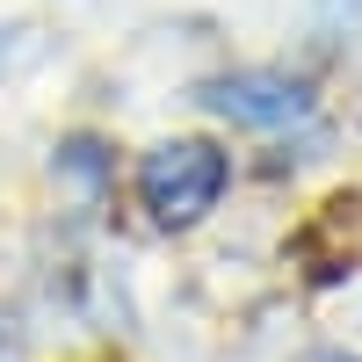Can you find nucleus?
Returning a JSON list of instances; mask_svg holds the SVG:
<instances>
[{
    "mask_svg": "<svg viewBox=\"0 0 362 362\" xmlns=\"http://www.w3.org/2000/svg\"><path fill=\"white\" fill-rule=\"evenodd\" d=\"M225 181H232V160L210 138H160L153 153L138 160V203L153 210V225L189 232V225H203L210 210H218Z\"/></svg>",
    "mask_w": 362,
    "mask_h": 362,
    "instance_id": "obj_1",
    "label": "nucleus"
},
{
    "mask_svg": "<svg viewBox=\"0 0 362 362\" xmlns=\"http://www.w3.org/2000/svg\"><path fill=\"white\" fill-rule=\"evenodd\" d=\"M203 102L232 116V124H254V131H276V124H297L312 109L305 80H283V73H232V80H210Z\"/></svg>",
    "mask_w": 362,
    "mask_h": 362,
    "instance_id": "obj_2",
    "label": "nucleus"
}]
</instances>
